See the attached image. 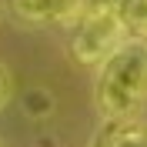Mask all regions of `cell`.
Listing matches in <instances>:
<instances>
[{"mask_svg":"<svg viewBox=\"0 0 147 147\" xmlns=\"http://www.w3.org/2000/svg\"><path fill=\"white\" fill-rule=\"evenodd\" d=\"M147 104V37H127L100 64L97 110L104 120H134Z\"/></svg>","mask_w":147,"mask_h":147,"instance_id":"cell-1","label":"cell"},{"mask_svg":"<svg viewBox=\"0 0 147 147\" xmlns=\"http://www.w3.org/2000/svg\"><path fill=\"white\" fill-rule=\"evenodd\" d=\"M70 27V57L80 67H100L127 40V27L117 13V0H84Z\"/></svg>","mask_w":147,"mask_h":147,"instance_id":"cell-2","label":"cell"},{"mask_svg":"<svg viewBox=\"0 0 147 147\" xmlns=\"http://www.w3.org/2000/svg\"><path fill=\"white\" fill-rule=\"evenodd\" d=\"M84 0H10L24 24H74Z\"/></svg>","mask_w":147,"mask_h":147,"instance_id":"cell-3","label":"cell"},{"mask_svg":"<svg viewBox=\"0 0 147 147\" xmlns=\"http://www.w3.org/2000/svg\"><path fill=\"white\" fill-rule=\"evenodd\" d=\"M97 147H147V127L134 120H107Z\"/></svg>","mask_w":147,"mask_h":147,"instance_id":"cell-4","label":"cell"},{"mask_svg":"<svg viewBox=\"0 0 147 147\" xmlns=\"http://www.w3.org/2000/svg\"><path fill=\"white\" fill-rule=\"evenodd\" d=\"M20 110L30 120H47V117H54V110H57V97L47 87H27L20 94Z\"/></svg>","mask_w":147,"mask_h":147,"instance_id":"cell-5","label":"cell"},{"mask_svg":"<svg viewBox=\"0 0 147 147\" xmlns=\"http://www.w3.org/2000/svg\"><path fill=\"white\" fill-rule=\"evenodd\" d=\"M117 13L124 20V27L134 30L137 37L147 30V0H117Z\"/></svg>","mask_w":147,"mask_h":147,"instance_id":"cell-6","label":"cell"},{"mask_svg":"<svg viewBox=\"0 0 147 147\" xmlns=\"http://www.w3.org/2000/svg\"><path fill=\"white\" fill-rule=\"evenodd\" d=\"M10 97H13V74L0 64V110L10 104Z\"/></svg>","mask_w":147,"mask_h":147,"instance_id":"cell-7","label":"cell"},{"mask_svg":"<svg viewBox=\"0 0 147 147\" xmlns=\"http://www.w3.org/2000/svg\"><path fill=\"white\" fill-rule=\"evenodd\" d=\"M140 37H147V30H144V34H140Z\"/></svg>","mask_w":147,"mask_h":147,"instance_id":"cell-8","label":"cell"}]
</instances>
